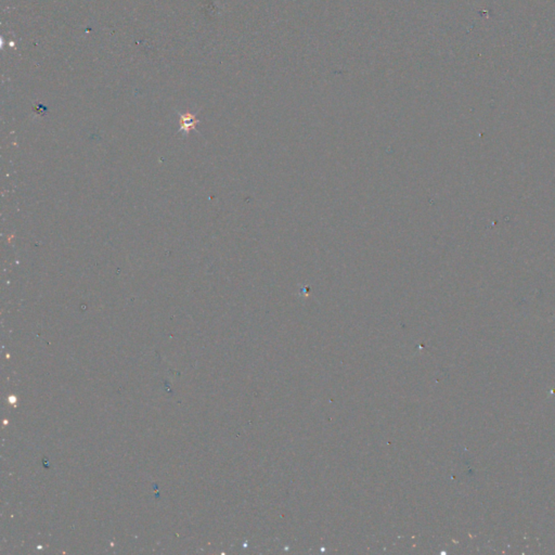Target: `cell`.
<instances>
[{
    "instance_id": "6da1fadb",
    "label": "cell",
    "mask_w": 555,
    "mask_h": 555,
    "mask_svg": "<svg viewBox=\"0 0 555 555\" xmlns=\"http://www.w3.org/2000/svg\"><path fill=\"white\" fill-rule=\"evenodd\" d=\"M199 123V119L195 118V115L191 113L180 114V130L185 133H189L190 130L195 128V125Z\"/></svg>"
}]
</instances>
